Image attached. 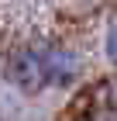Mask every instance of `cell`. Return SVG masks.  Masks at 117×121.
I'll list each match as a JSON object with an SVG mask.
<instances>
[{
    "label": "cell",
    "instance_id": "obj_3",
    "mask_svg": "<svg viewBox=\"0 0 117 121\" xmlns=\"http://www.w3.org/2000/svg\"><path fill=\"white\" fill-rule=\"evenodd\" d=\"M100 48H103V59H107V62L117 69V21L110 24L107 31H103V45H100Z\"/></svg>",
    "mask_w": 117,
    "mask_h": 121
},
{
    "label": "cell",
    "instance_id": "obj_1",
    "mask_svg": "<svg viewBox=\"0 0 117 121\" xmlns=\"http://www.w3.org/2000/svg\"><path fill=\"white\" fill-rule=\"evenodd\" d=\"M41 52V73H45V90H69L83 80L86 59L69 45H38Z\"/></svg>",
    "mask_w": 117,
    "mask_h": 121
},
{
    "label": "cell",
    "instance_id": "obj_2",
    "mask_svg": "<svg viewBox=\"0 0 117 121\" xmlns=\"http://www.w3.org/2000/svg\"><path fill=\"white\" fill-rule=\"evenodd\" d=\"M4 76L21 93H41L45 90V73H41V52H38V45L14 48L7 56V62H4Z\"/></svg>",
    "mask_w": 117,
    "mask_h": 121
}]
</instances>
